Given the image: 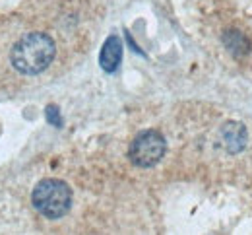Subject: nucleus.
Returning <instances> with one entry per match:
<instances>
[{
  "instance_id": "nucleus-1",
  "label": "nucleus",
  "mask_w": 252,
  "mask_h": 235,
  "mask_svg": "<svg viewBox=\"0 0 252 235\" xmlns=\"http://www.w3.org/2000/svg\"><path fill=\"white\" fill-rule=\"evenodd\" d=\"M57 45L53 37L43 32H32L18 39L10 51V63L20 74L37 76L53 65Z\"/></svg>"
},
{
  "instance_id": "nucleus-7",
  "label": "nucleus",
  "mask_w": 252,
  "mask_h": 235,
  "mask_svg": "<svg viewBox=\"0 0 252 235\" xmlns=\"http://www.w3.org/2000/svg\"><path fill=\"white\" fill-rule=\"evenodd\" d=\"M45 117H47V121H49V125H53V127H63V115H61V109L57 107V105H47V109H45Z\"/></svg>"
},
{
  "instance_id": "nucleus-6",
  "label": "nucleus",
  "mask_w": 252,
  "mask_h": 235,
  "mask_svg": "<svg viewBox=\"0 0 252 235\" xmlns=\"http://www.w3.org/2000/svg\"><path fill=\"white\" fill-rule=\"evenodd\" d=\"M223 43H225V47H227L235 57H245V55H249V51H251V41L241 34V32H237V30L225 32V34H223Z\"/></svg>"
},
{
  "instance_id": "nucleus-5",
  "label": "nucleus",
  "mask_w": 252,
  "mask_h": 235,
  "mask_svg": "<svg viewBox=\"0 0 252 235\" xmlns=\"http://www.w3.org/2000/svg\"><path fill=\"white\" fill-rule=\"evenodd\" d=\"M223 142L229 152H239L241 148H245V144H247L245 127H241L237 123H227L223 127Z\"/></svg>"
},
{
  "instance_id": "nucleus-4",
  "label": "nucleus",
  "mask_w": 252,
  "mask_h": 235,
  "mask_svg": "<svg viewBox=\"0 0 252 235\" xmlns=\"http://www.w3.org/2000/svg\"><path fill=\"white\" fill-rule=\"evenodd\" d=\"M123 61V39L119 35H109L101 47L99 53V67L103 68L107 74L117 72Z\"/></svg>"
},
{
  "instance_id": "nucleus-2",
  "label": "nucleus",
  "mask_w": 252,
  "mask_h": 235,
  "mask_svg": "<svg viewBox=\"0 0 252 235\" xmlns=\"http://www.w3.org/2000/svg\"><path fill=\"white\" fill-rule=\"evenodd\" d=\"M32 204L41 216L59 220L72 208V189L61 179H43L33 189Z\"/></svg>"
},
{
  "instance_id": "nucleus-3",
  "label": "nucleus",
  "mask_w": 252,
  "mask_h": 235,
  "mask_svg": "<svg viewBox=\"0 0 252 235\" xmlns=\"http://www.w3.org/2000/svg\"><path fill=\"white\" fill-rule=\"evenodd\" d=\"M167 152V142L158 131H142L128 148V160L140 169L156 168Z\"/></svg>"
}]
</instances>
